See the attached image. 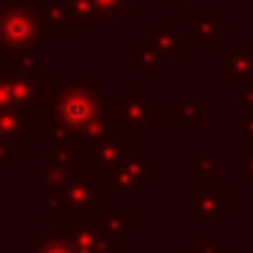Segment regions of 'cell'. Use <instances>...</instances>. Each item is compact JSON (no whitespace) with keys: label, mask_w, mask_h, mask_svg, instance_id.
<instances>
[{"label":"cell","mask_w":253,"mask_h":253,"mask_svg":"<svg viewBox=\"0 0 253 253\" xmlns=\"http://www.w3.org/2000/svg\"><path fill=\"white\" fill-rule=\"evenodd\" d=\"M106 100L97 91V85L91 83V77H80L74 80L62 94L53 100V115L62 132L74 138H100L109 126H106Z\"/></svg>","instance_id":"cell-1"},{"label":"cell","mask_w":253,"mask_h":253,"mask_svg":"<svg viewBox=\"0 0 253 253\" xmlns=\"http://www.w3.org/2000/svg\"><path fill=\"white\" fill-rule=\"evenodd\" d=\"M9 9H3L0 0V50L6 53H33L42 42V27L36 12L24 0H6Z\"/></svg>","instance_id":"cell-2"},{"label":"cell","mask_w":253,"mask_h":253,"mask_svg":"<svg viewBox=\"0 0 253 253\" xmlns=\"http://www.w3.org/2000/svg\"><path fill=\"white\" fill-rule=\"evenodd\" d=\"M189 215L191 221H212L221 224L230 215V200H227V183L209 180V183H191L189 197Z\"/></svg>","instance_id":"cell-3"},{"label":"cell","mask_w":253,"mask_h":253,"mask_svg":"<svg viewBox=\"0 0 253 253\" xmlns=\"http://www.w3.org/2000/svg\"><path fill=\"white\" fill-rule=\"evenodd\" d=\"M215 68H218V74L227 77V83L233 88H248L253 80V59L245 47H239V50H218Z\"/></svg>","instance_id":"cell-4"},{"label":"cell","mask_w":253,"mask_h":253,"mask_svg":"<svg viewBox=\"0 0 253 253\" xmlns=\"http://www.w3.org/2000/svg\"><path fill=\"white\" fill-rule=\"evenodd\" d=\"M189 21H191V44L197 47H215V42L230 30L227 21H221L212 9H191L189 12Z\"/></svg>","instance_id":"cell-5"},{"label":"cell","mask_w":253,"mask_h":253,"mask_svg":"<svg viewBox=\"0 0 253 253\" xmlns=\"http://www.w3.org/2000/svg\"><path fill=\"white\" fill-rule=\"evenodd\" d=\"M42 15H44V27L50 33H68V30L83 33V30H88L83 21H77L68 0H42Z\"/></svg>","instance_id":"cell-6"},{"label":"cell","mask_w":253,"mask_h":253,"mask_svg":"<svg viewBox=\"0 0 253 253\" xmlns=\"http://www.w3.org/2000/svg\"><path fill=\"white\" fill-rule=\"evenodd\" d=\"M124 115H126V124L132 126H153L159 124V106L153 100H147V94L138 88H129L124 94Z\"/></svg>","instance_id":"cell-7"},{"label":"cell","mask_w":253,"mask_h":253,"mask_svg":"<svg viewBox=\"0 0 253 253\" xmlns=\"http://www.w3.org/2000/svg\"><path fill=\"white\" fill-rule=\"evenodd\" d=\"M162 56H174V59H186L189 56V42L183 36H177V27L174 24H150V36H147Z\"/></svg>","instance_id":"cell-8"},{"label":"cell","mask_w":253,"mask_h":253,"mask_svg":"<svg viewBox=\"0 0 253 253\" xmlns=\"http://www.w3.org/2000/svg\"><path fill=\"white\" fill-rule=\"evenodd\" d=\"M138 56H135V71L141 74H159L162 71V53L150 39H135Z\"/></svg>","instance_id":"cell-9"},{"label":"cell","mask_w":253,"mask_h":253,"mask_svg":"<svg viewBox=\"0 0 253 253\" xmlns=\"http://www.w3.org/2000/svg\"><path fill=\"white\" fill-rule=\"evenodd\" d=\"M200 124H203V109H200V103H194V100H180V103H177V126H183V129H197Z\"/></svg>","instance_id":"cell-10"},{"label":"cell","mask_w":253,"mask_h":253,"mask_svg":"<svg viewBox=\"0 0 253 253\" xmlns=\"http://www.w3.org/2000/svg\"><path fill=\"white\" fill-rule=\"evenodd\" d=\"M189 171L191 183H209V180H215V159L212 156H191Z\"/></svg>","instance_id":"cell-11"},{"label":"cell","mask_w":253,"mask_h":253,"mask_svg":"<svg viewBox=\"0 0 253 253\" xmlns=\"http://www.w3.org/2000/svg\"><path fill=\"white\" fill-rule=\"evenodd\" d=\"M94 9V18H109V15H121L129 18V0H88Z\"/></svg>","instance_id":"cell-12"},{"label":"cell","mask_w":253,"mask_h":253,"mask_svg":"<svg viewBox=\"0 0 253 253\" xmlns=\"http://www.w3.org/2000/svg\"><path fill=\"white\" fill-rule=\"evenodd\" d=\"M30 242H33V251H36V253H77V248H74V245H68V242H62V239H47V242H39V239L33 236Z\"/></svg>","instance_id":"cell-13"},{"label":"cell","mask_w":253,"mask_h":253,"mask_svg":"<svg viewBox=\"0 0 253 253\" xmlns=\"http://www.w3.org/2000/svg\"><path fill=\"white\" fill-rule=\"evenodd\" d=\"M242 132L245 138H253V94L245 88V100H242Z\"/></svg>","instance_id":"cell-14"},{"label":"cell","mask_w":253,"mask_h":253,"mask_svg":"<svg viewBox=\"0 0 253 253\" xmlns=\"http://www.w3.org/2000/svg\"><path fill=\"white\" fill-rule=\"evenodd\" d=\"M242 180L253 183V138H245V150H242Z\"/></svg>","instance_id":"cell-15"},{"label":"cell","mask_w":253,"mask_h":253,"mask_svg":"<svg viewBox=\"0 0 253 253\" xmlns=\"http://www.w3.org/2000/svg\"><path fill=\"white\" fill-rule=\"evenodd\" d=\"M200 253H230V251H227V248H221L212 236H203V239H200Z\"/></svg>","instance_id":"cell-16"},{"label":"cell","mask_w":253,"mask_h":253,"mask_svg":"<svg viewBox=\"0 0 253 253\" xmlns=\"http://www.w3.org/2000/svg\"><path fill=\"white\" fill-rule=\"evenodd\" d=\"M12 153H15V150H12V147L6 144V138L0 135V168H9V165H12Z\"/></svg>","instance_id":"cell-17"},{"label":"cell","mask_w":253,"mask_h":253,"mask_svg":"<svg viewBox=\"0 0 253 253\" xmlns=\"http://www.w3.org/2000/svg\"><path fill=\"white\" fill-rule=\"evenodd\" d=\"M177 3H186V0H162V6H177Z\"/></svg>","instance_id":"cell-18"},{"label":"cell","mask_w":253,"mask_h":253,"mask_svg":"<svg viewBox=\"0 0 253 253\" xmlns=\"http://www.w3.org/2000/svg\"><path fill=\"white\" fill-rule=\"evenodd\" d=\"M177 253H200V251H177Z\"/></svg>","instance_id":"cell-19"},{"label":"cell","mask_w":253,"mask_h":253,"mask_svg":"<svg viewBox=\"0 0 253 253\" xmlns=\"http://www.w3.org/2000/svg\"><path fill=\"white\" fill-rule=\"evenodd\" d=\"M248 91H251V94H253V80H251V85H248Z\"/></svg>","instance_id":"cell-20"}]
</instances>
